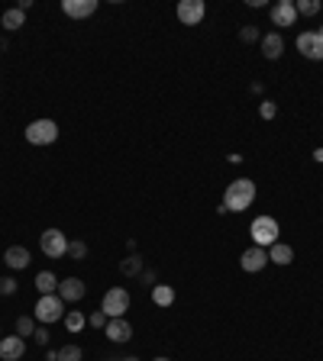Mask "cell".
Here are the masks:
<instances>
[{
  "mask_svg": "<svg viewBox=\"0 0 323 361\" xmlns=\"http://www.w3.org/2000/svg\"><path fill=\"white\" fill-rule=\"evenodd\" d=\"M252 200H256V180H249V178L230 180V187H226V194H223L226 213L249 210V207H252Z\"/></svg>",
  "mask_w": 323,
  "mask_h": 361,
  "instance_id": "cell-1",
  "label": "cell"
},
{
  "mask_svg": "<svg viewBox=\"0 0 323 361\" xmlns=\"http://www.w3.org/2000/svg\"><path fill=\"white\" fill-rule=\"evenodd\" d=\"M278 233H281V226L275 216H256L252 226H249V235H252V242L258 248H271V245L278 242Z\"/></svg>",
  "mask_w": 323,
  "mask_h": 361,
  "instance_id": "cell-2",
  "label": "cell"
},
{
  "mask_svg": "<svg viewBox=\"0 0 323 361\" xmlns=\"http://www.w3.org/2000/svg\"><path fill=\"white\" fill-rule=\"evenodd\" d=\"M58 139V123L55 119H32L26 126V142L30 145H52Z\"/></svg>",
  "mask_w": 323,
  "mask_h": 361,
  "instance_id": "cell-3",
  "label": "cell"
},
{
  "mask_svg": "<svg viewBox=\"0 0 323 361\" xmlns=\"http://www.w3.org/2000/svg\"><path fill=\"white\" fill-rule=\"evenodd\" d=\"M32 313L39 323H58V319H65V300L58 294H45V297H39Z\"/></svg>",
  "mask_w": 323,
  "mask_h": 361,
  "instance_id": "cell-4",
  "label": "cell"
},
{
  "mask_svg": "<svg viewBox=\"0 0 323 361\" xmlns=\"http://www.w3.org/2000/svg\"><path fill=\"white\" fill-rule=\"evenodd\" d=\"M100 310L107 313V319L123 316L129 310V290L126 287H110L107 294H104V300H100Z\"/></svg>",
  "mask_w": 323,
  "mask_h": 361,
  "instance_id": "cell-5",
  "label": "cell"
},
{
  "mask_svg": "<svg viewBox=\"0 0 323 361\" xmlns=\"http://www.w3.org/2000/svg\"><path fill=\"white\" fill-rule=\"evenodd\" d=\"M298 52L311 62H323V32L320 30H311V32H301L298 36Z\"/></svg>",
  "mask_w": 323,
  "mask_h": 361,
  "instance_id": "cell-6",
  "label": "cell"
},
{
  "mask_svg": "<svg viewBox=\"0 0 323 361\" xmlns=\"http://www.w3.org/2000/svg\"><path fill=\"white\" fill-rule=\"evenodd\" d=\"M39 248L49 258H65L68 255V239H65L62 229H45L43 239H39Z\"/></svg>",
  "mask_w": 323,
  "mask_h": 361,
  "instance_id": "cell-7",
  "label": "cell"
},
{
  "mask_svg": "<svg viewBox=\"0 0 323 361\" xmlns=\"http://www.w3.org/2000/svg\"><path fill=\"white\" fill-rule=\"evenodd\" d=\"M269 16H271V23H275L278 30H288V26L298 23V7H294L291 0H278V3H271Z\"/></svg>",
  "mask_w": 323,
  "mask_h": 361,
  "instance_id": "cell-8",
  "label": "cell"
},
{
  "mask_svg": "<svg viewBox=\"0 0 323 361\" xmlns=\"http://www.w3.org/2000/svg\"><path fill=\"white\" fill-rule=\"evenodd\" d=\"M175 13H178V20H181L184 26H197V23L204 20L207 7H204V0H181Z\"/></svg>",
  "mask_w": 323,
  "mask_h": 361,
  "instance_id": "cell-9",
  "label": "cell"
},
{
  "mask_svg": "<svg viewBox=\"0 0 323 361\" xmlns=\"http://www.w3.org/2000/svg\"><path fill=\"white\" fill-rule=\"evenodd\" d=\"M265 261H269V248H258V245H252V248H246V252L239 255V268H243L246 275H256V271H262V268H265Z\"/></svg>",
  "mask_w": 323,
  "mask_h": 361,
  "instance_id": "cell-10",
  "label": "cell"
},
{
  "mask_svg": "<svg viewBox=\"0 0 323 361\" xmlns=\"http://www.w3.org/2000/svg\"><path fill=\"white\" fill-rule=\"evenodd\" d=\"M87 287L81 277H65V281H58V297L65 300V303H78V300H85Z\"/></svg>",
  "mask_w": 323,
  "mask_h": 361,
  "instance_id": "cell-11",
  "label": "cell"
},
{
  "mask_svg": "<svg viewBox=\"0 0 323 361\" xmlns=\"http://www.w3.org/2000/svg\"><path fill=\"white\" fill-rule=\"evenodd\" d=\"M62 10H65V16H71V20H87V16L97 13V0H65Z\"/></svg>",
  "mask_w": 323,
  "mask_h": 361,
  "instance_id": "cell-12",
  "label": "cell"
},
{
  "mask_svg": "<svg viewBox=\"0 0 323 361\" xmlns=\"http://www.w3.org/2000/svg\"><path fill=\"white\" fill-rule=\"evenodd\" d=\"M104 336L110 342H129L133 339V326H129V319L117 316V319H107V326H104Z\"/></svg>",
  "mask_w": 323,
  "mask_h": 361,
  "instance_id": "cell-13",
  "label": "cell"
},
{
  "mask_svg": "<svg viewBox=\"0 0 323 361\" xmlns=\"http://www.w3.org/2000/svg\"><path fill=\"white\" fill-rule=\"evenodd\" d=\"M23 355H26V339H20V336L0 339V358L3 361H20Z\"/></svg>",
  "mask_w": 323,
  "mask_h": 361,
  "instance_id": "cell-14",
  "label": "cell"
},
{
  "mask_svg": "<svg viewBox=\"0 0 323 361\" xmlns=\"http://www.w3.org/2000/svg\"><path fill=\"white\" fill-rule=\"evenodd\" d=\"M281 52H285V36L281 32H265L262 36V55L269 62H275V58H281Z\"/></svg>",
  "mask_w": 323,
  "mask_h": 361,
  "instance_id": "cell-15",
  "label": "cell"
},
{
  "mask_svg": "<svg viewBox=\"0 0 323 361\" xmlns=\"http://www.w3.org/2000/svg\"><path fill=\"white\" fill-rule=\"evenodd\" d=\"M3 265L13 268V271H23V268H30V252H26L23 245H10V248L3 252Z\"/></svg>",
  "mask_w": 323,
  "mask_h": 361,
  "instance_id": "cell-16",
  "label": "cell"
},
{
  "mask_svg": "<svg viewBox=\"0 0 323 361\" xmlns=\"http://www.w3.org/2000/svg\"><path fill=\"white\" fill-rule=\"evenodd\" d=\"M269 261H275V265H291V261H294V248L278 239V242L269 248Z\"/></svg>",
  "mask_w": 323,
  "mask_h": 361,
  "instance_id": "cell-17",
  "label": "cell"
},
{
  "mask_svg": "<svg viewBox=\"0 0 323 361\" xmlns=\"http://www.w3.org/2000/svg\"><path fill=\"white\" fill-rule=\"evenodd\" d=\"M152 303H155V307H172L175 303V287L172 284H155L152 287Z\"/></svg>",
  "mask_w": 323,
  "mask_h": 361,
  "instance_id": "cell-18",
  "label": "cell"
},
{
  "mask_svg": "<svg viewBox=\"0 0 323 361\" xmlns=\"http://www.w3.org/2000/svg\"><path fill=\"white\" fill-rule=\"evenodd\" d=\"M36 290H39V294H58V277L52 275V271H39V275H36Z\"/></svg>",
  "mask_w": 323,
  "mask_h": 361,
  "instance_id": "cell-19",
  "label": "cell"
},
{
  "mask_svg": "<svg viewBox=\"0 0 323 361\" xmlns=\"http://www.w3.org/2000/svg\"><path fill=\"white\" fill-rule=\"evenodd\" d=\"M0 23H3V30L7 32H13V30H20L23 23H26V13H23L20 7H10V10L0 16Z\"/></svg>",
  "mask_w": 323,
  "mask_h": 361,
  "instance_id": "cell-20",
  "label": "cell"
},
{
  "mask_svg": "<svg viewBox=\"0 0 323 361\" xmlns=\"http://www.w3.org/2000/svg\"><path fill=\"white\" fill-rule=\"evenodd\" d=\"M120 275L123 277H140L142 275V258L140 255H126L120 261Z\"/></svg>",
  "mask_w": 323,
  "mask_h": 361,
  "instance_id": "cell-21",
  "label": "cell"
},
{
  "mask_svg": "<svg viewBox=\"0 0 323 361\" xmlns=\"http://www.w3.org/2000/svg\"><path fill=\"white\" fill-rule=\"evenodd\" d=\"M62 323H65V329H68V332H81L87 319H85V313H81V310H68Z\"/></svg>",
  "mask_w": 323,
  "mask_h": 361,
  "instance_id": "cell-22",
  "label": "cell"
},
{
  "mask_svg": "<svg viewBox=\"0 0 323 361\" xmlns=\"http://www.w3.org/2000/svg\"><path fill=\"white\" fill-rule=\"evenodd\" d=\"M294 7H298V16H317V13L323 10L320 0H298Z\"/></svg>",
  "mask_w": 323,
  "mask_h": 361,
  "instance_id": "cell-23",
  "label": "cell"
},
{
  "mask_svg": "<svg viewBox=\"0 0 323 361\" xmlns=\"http://www.w3.org/2000/svg\"><path fill=\"white\" fill-rule=\"evenodd\" d=\"M85 358V351L78 349V345H62L58 349V361H81Z\"/></svg>",
  "mask_w": 323,
  "mask_h": 361,
  "instance_id": "cell-24",
  "label": "cell"
},
{
  "mask_svg": "<svg viewBox=\"0 0 323 361\" xmlns=\"http://www.w3.org/2000/svg\"><path fill=\"white\" fill-rule=\"evenodd\" d=\"M68 258H71V261H85V258H87V245L85 242H68Z\"/></svg>",
  "mask_w": 323,
  "mask_h": 361,
  "instance_id": "cell-25",
  "label": "cell"
},
{
  "mask_svg": "<svg viewBox=\"0 0 323 361\" xmlns=\"http://www.w3.org/2000/svg\"><path fill=\"white\" fill-rule=\"evenodd\" d=\"M32 332H36L32 316H20V319H16V336H20V339H26V336H32Z\"/></svg>",
  "mask_w": 323,
  "mask_h": 361,
  "instance_id": "cell-26",
  "label": "cell"
},
{
  "mask_svg": "<svg viewBox=\"0 0 323 361\" xmlns=\"http://www.w3.org/2000/svg\"><path fill=\"white\" fill-rule=\"evenodd\" d=\"M258 117H262V119H275V117H278V106L271 104V100H262V104H258Z\"/></svg>",
  "mask_w": 323,
  "mask_h": 361,
  "instance_id": "cell-27",
  "label": "cell"
},
{
  "mask_svg": "<svg viewBox=\"0 0 323 361\" xmlns=\"http://www.w3.org/2000/svg\"><path fill=\"white\" fill-rule=\"evenodd\" d=\"M87 326H94V329H104V326H107V313H104V310L91 313V316H87Z\"/></svg>",
  "mask_w": 323,
  "mask_h": 361,
  "instance_id": "cell-28",
  "label": "cell"
},
{
  "mask_svg": "<svg viewBox=\"0 0 323 361\" xmlns=\"http://www.w3.org/2000/svg\"><path fill=\"white\" fill-rule=\"evenodd\" d=\"M239 39H243V43H258L262 36H258L256 26H243V30H239Z\"/></svg>",
  "mask_w": 323,
  "mask_h": 361,
  "instance_id": "cell-29",
  "label": "cell"
},
{
  "mask_svg": "<svg viewBox=\"0 0 323 361\" xmlns=\"http://www.w3.org/2000/svg\"><path fill=\"white\" fill-rule=\"evenodd\" d=\"M0 294H3V297L16 294V281H13V277H0Z\"/></svg>",
  "mask_w": 323,
  "mask_h": 361,
  "instance_id": "cell-30",
  "label": "cell"
},
{
  "mask_svg": "<svg viewBox=\"0 0 323 361\" xmlns=\"http://www.w3.org/2000/svg\"><path fill=\"white\" fill-rule=\"evenodd\" d=\"M32 342H36V345H49V329H45V326H36V332H32Z\"/></svg>",
  "mask_w": 323,
  "mask_h": 361,
  "instance_id": "cell-31",
  "label": "cell"
},
{
  "mask_svg": "<svg viewBox=\"0 0 323 361\" xmlns=\"http://www.w3.org/2000/svg\"><path fill=\"white\" fill-rule=\"evenodd\" d=\"M142 281H146V284H152V287H155V275H152V271H142Z\"/></svg>",
  "mask_w": 323,
  "mask_h": 361,
  "instance_id": "cell-32",
  "label": "cell"
},
{
  "mask_svg": "<svg viewBox=\"0 0 323 361\" xmlns=\"http://www.w3.org/2000/svg\"><path fill=\"white\" fill-rule=\"evenodd\" d=\"M313 161H323V149H313Z\"/></svg>",
  "mask_w": 323,
  "mask_h": 361,
  "instance_id": "cell-33",
  "label": "cell"
},
{
  "mask_svg": "<svg viewBox=\"0 0 323 361\" xmlns=\"http://www.w3.org/2000/svg\"><path fill=\"white\" fill-rule=\"evenodd\" d=\"M123 361H140V358H123Z\"/></svg>",
  "mask_w": 323,
  "mask_h": 361,
  "instance_id": "cell-34",
  "label": "cell"
},
{
  "mask_svg": "<svg viewBox=\"0 0 323 361\" xmlns=\"http://www.w3.org/2000/svg\"><path fill=\"white\" fill-rule=\"evenodd\" d=\"M155 361H168V358H155Z\"/></svg>",
  "mask_w": 323,
  "mask_h": 361,
  "instance_id": "cell-35",
  "label": "cell"
},
{
  "mask_svg": "<svg viewBox=\"0 0 323 361\" xmlns=\"http://www.w3.org/2000/svg\"><path fill=\"white\" fill-rule=\"evenodd\" d=\"M320 32H323V26H320Z\"/></svg>",
  "mask_w": 323,
  "mask_h": 361,
  "instance_id": "cell-36",
  "label": "cell"
}]
</instances>
